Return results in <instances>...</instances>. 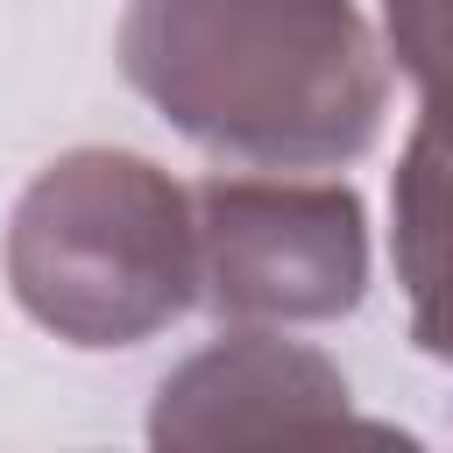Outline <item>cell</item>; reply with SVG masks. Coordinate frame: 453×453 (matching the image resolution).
Masks as SVG:
<instances>
[{
	"mask_svg": "<svg viewBox=\"0 0 453 453\" xmlns=\"http://www.w3.org/2000/svg\"><path fill=\"white\" fill-rule=\"evenodd\" d=\"M113 50L184 142L255 170H340L389 113V50L354 0H127Z\"/></svg>",
	"mask_w": 453,
	"mask_h": 453,
	"instance_id": "obj_1",
	"label": "cell"
},
{
	"mask_svg": "<svg viewBox=\"0 0 453 453\" xmlns=\"http://www.w3.org/2000/svg\"><path fill=\"white\" fill-rule=\"evenodd\" d=\"M7 290L71 347H142L198 304L191 191L134 149H64L7 212Z\"/></svg>",
	"mask_w": 453,
	"mask_h": 453,
	"instance_id": "obj_2",
	"label": "cell"
},
{
	"mask_svg": "<svg viewBox=\"0 0 453 453\" xmlns=\"http://www.w3.org/2000/svg\"><path fill=\"white\" fill-rule=\"evenodd\" d=\"M198 304L226 326H326L368 297V212L340 177L212 170L191 184Z\"/></svg>",
	"mask_w": 453,
	"mask_h": 453,
	"instance_id": "obj_3",
	"label": "cell"
},
{
	"mask_svg": "<svg viewBox=\"0 0 453 453\" xmlns=\"http://www.w3.org/2000/svg\"><path fill=\"white\" fill-rule=\"evenodd\" d=\"M375 432L354 425L347 375L269 326H234L191 361H177L156 389L149 439L156 446H255V439H333Z\"/></svg>",
	"mask_w": 453,
	"mask_h": 453,
	"instance_id": "obj_4",
	"label": "cell"
},
{
	"mask_svg": "<svg viewBox=\"0 0 453 453\" xmlns=\"http://www.w3.org/2000/svg\"><path fill=\"white\" fill-rule=\"evenodd\" d=\"M389 255L411 304V347L453 361V149L411 127L389 177Z\"/></svg>",
	"mask_w": 453,
	"mask_h": 453,
	"instance_id": "obj_5",
	"label": "cell"
},
{
	"mask_svg": "<svg viewBox=\"0 0 453 453\" xmlns=\"http://www.w3.org/2000/svg\"><path fill=\"white\" fill-rule=\"evenodd\" d=\"M382 50L418 92V127L453 149V0H382Z\"/></svg>",
	"mask_w": 453,
	"mask_h": 453,
	"instance_id": "obj_6",
	"label": "cell"
}]
</instances>
